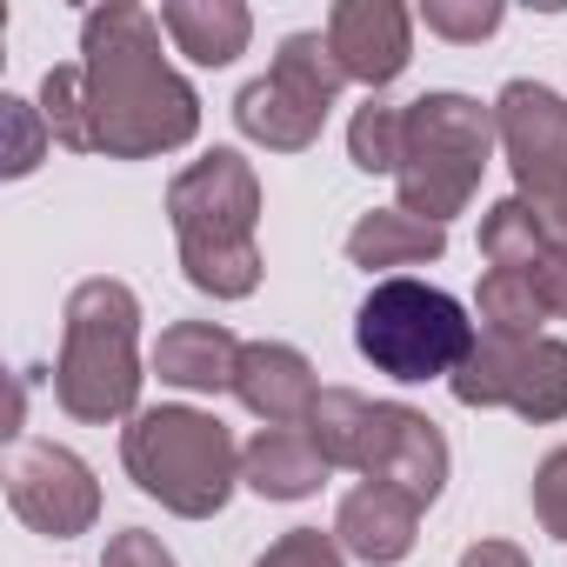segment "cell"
I'll list each match as a JSON object with an SVG mask.
<instances>
[{"label": "cell", "instance_id": "obj_13", "mask_svg": "<svg viewBox=\"0 0 567 567\" xmlns=\"http://www.w3.org/2000/svg\"><path fill=\"white\" fill-rule=\"evenodd\" d=\"M240 334L220 328V321H174L161 328V341L147 348V368L181 388V394H234V374H240Z\"/></svg>", "mask_w": 567, "mask_h": 567}, {"label": "cell", "instance_id": "obj_33", "mask_svg": "<svg viewBox=\"0 0 567 567\" xmlns=\"http://www.w3.org/2000/svg\"><path fill=\"white\" fill-rule=\"evenodd\" d=\"M534 288H540L547 315H554V321H567V254H540V267H534Z\"/></svg>", "mask_w": 567, "mask_h": 567}, {"label": "cell", "instance_id": "obj_15", "mask_svg": "<svg viewBox=\"0 0 567 567\" xmlns=\"http://www.w3.org/2000/svg\"><path fill=\"white\" fill-rule=\"evenodd\" d=\"M161 34L194 68H234L254 41V14L240 0H161Z\"/></svg>", "mask_w": 567, "mask_h": 567}, {"label": "cell", "instance_id": "obj_6", "mask_svg": "<svg viewBox=\"0 0 567 567\" xmlns=\"http://www.w3.org/2000/svg\"><path fill=\"white\" fill-rule=\"evenodd\" d=\"M8 507H14L21 527H34L48 540H81L101 520V481L74 447L21 441L8 454Z\"/></svg>", "mask_w": 567, "mask_h": 567}, {"label": "cell", "instance_id": "obj_9", "mask_svg": "<svg viewBox=\"0 0 567 567\" xmlns=\"http://www.w3.org/2000/svg\"><path fill=\"white\" fill-rule=\"evenodd\" d=\"M494 141L520 194L567 187V101L540 81H507L494 94Z\"/></svg>", "mask_w": 567, "mask_h": 567}, {"label": "cell", "instance_id": "obj_5", "mask_svg": "<svg viewBox=\"0 0 567 567\" xmlns=\"http://www.w3.org/2000/svg\"><path fill=\"white\" fill-rule=\"evenodd\" d=\"M474 315L447 295V288H427L414 274H394V280H374L361 315H354V348L374 374L401 381V388H421V381H454V368L467 361L474 348Z\"/></svg>", "mask_w": 567, "mask_h": 567}, {"label": "cell", "instance_id": "obj_34", "mask_svg": "<svg viewBox=\"0 0 567 567\" xmlns=\"http://www.w3.org/2000/svg\"><path fill=\"white\" fill-rule=\"evenodd\" d=\"M461 567H534L514 540H474L467 554H461Z\"/></svg>", "mask_w": 567, "mask_h": 567}, {"label": "cell", "instance_id": "obj_18", "mask_svg": "<svg viewBox=\"0 0 567 567\" xmlns=\"http://www.w3.org/2000/svg\"><path fill=\"white\" fill-rule=\"evenodd\" d=\"M547 301L534 288V267H487L474 288V328L481 334H507V341H540L547 328Z\"/></svg>", "mask_w": 567, "mask_h": 567}, {"label": "cell", "instance_id": "obj_7", "mask_svg": "<svg viewBox=\"0 0 567 567\" xmlns=\"http://www.w3.org/2000/svg\"><path fill=\"white\" fill-rule=\"evenodd\" d=\"M174 240H254L260 227V174L240 147H207L194 167L167 181Z\"/></svg>", "mask_w": 567, "mask_h": 567}, {"label": "cell", "instance_id": "obj_30", "mask_svg": "<svg viewBox=\"0 0 567 567\" xmlns=\"http://www.w3.org/2000/svg\"><path fill=\"white\" fill-rule=\"evenodd\" d=\"M534 520H540V534L567 540V447H554L534 467Z\"/></svg>", "mask_w": 567, "mask_h": 567}, {"label": "cell", "instance_id": "obj_31", "mask_svg": "<svg viewBox=\"0 0 567 567\" xmlns=\"http://www.w3.org/2000/svg\"><path fill=\"white\" fill-rule=\"evenodd\" d=\"M101 567H174V554H167L161 534H147V527H121V534H107Z\"/></svg>", "mask_w": 567, "mask_h": 567}, {"label": "cell", "instance_id": "obj_23", "mask_svg": "<svg viewBox=\"0 0 567 567\" xmlns=\"http://www.w3.org/2000/svg\"><path fill=\"white\" fill-rule=\"evenodd\" d=\"M41 114H48L54 147L94 154V107H87V68L81 61H61L41 74Z\"/></svg>", "mask_w": 567, "mask_h": 567}, {"label": "cell", "instance_id": "obj_28", "mask_svg": "<svg viewBox=\"0 0 567 567\" xmlns=\"http://www.w3.org/2000/svg\"><path fill=\"white\" fill-rule=\"evenodd\" d=\"M414 21H421L427 34L454 41V48H481V41L507 21V8H501V0H421Z\"/></svg>", "mask_w": 567, "mask_h": 567}, {"label": "cell", "instance_id": "obj_11", "mask_svg": "<svg viewBox=\"0 0 567 567\" xmlns=\"http://www.w3.org/2000/svg\"><path fill=\"white\" fill-rule=\"evenodd\" d=\"M234 401L260 421V427H301L308 408L321 401L315 361L288 341H247L240 348V374H234Z\"/></svg>", "mask_w": 567, "mask_h": 567}, {"label": "cell", "instance_id": "obj_20", "mask_svg": "<svg viewBox=\"0 0 567 567\" xmlns=\"http://www.w3.org/2000/svg\"><path fill=\"white\" fill-rule=\"evenodd\" d=\"M507 408L534 427H554L567 421V341L540 334V341H520L514 354V381H507Z\"/></svg>", "mask_w": 567, "mask_h": 567}, {"label": "cell", "instance_id": "obj_32", "mask_svg": "<svg viewBox=\"0 0 567 567\" xmlns=\"http://www.w3.org/2000/svg\"><path fill=\"white\" fill-rule=\"evenodd\" d=\"M534 207V227H540V247L547 254H567V187H547V194H520Z\"/></svg>", "mask_w": 567, "mask_h": 567}, {"label": "cell", "instance_id": "obj_29", "mask_svg": "<svg viewBox=\"0 0 567 567\" xmlns=\"http://www.w3.org/2000/svg\"><path fill=\"white\" fill-rule=\"evenodd\" d=\"M254 567H348V554H341L334 527H328V534H321V527H288Z\"/></svg>", "mask_w": 567, "mask_h": 567}, {"label": "cell", "instance_id": "obj_14", "mask_svg": "<svg viewBox=\"0 0 567 567\" xmlns=\"http://www.w3.org/2000/svg\"><path fill=\"white\" fill-rule=\"evenodd\" d=\"M321 481H328V461L308 441V427H260L240 447V487H254L260 501H308L321 494Z\"/></svg>", "mask_w": 567, "mask_h": 567}, {"label": "cell", "instance_id": "obj_26", "mask_svg": "<svg viewBox=\"0 0 567 567\" xmlns=\"http://www.w3.org/2000/svg\"><path fill=\"white\" fill-rule=\"evenodd\" d=\"M540 227H534V207L520 200V194H507V200H494L487 214H481V260L487 267H540Z\"/></svg>", "mask_w": 567, "mask_h": 567}, {"label": "cell", "instance_id": "obj_27", "mask_svg": "<svg viewBox=\"0 0 567 567\" xmlns=\"http://www.w3.org/2000/svg\"><path fill=\"white\" fill-rule=\"evenodd\" d=\"M48 147H54V134H48L41 101L0 94V181H28L48 161Z\"/></svg>", "mask_w": 567, "mask_h": 567}, {"label": "cell", "instance_id": "obj_21", "mask_svg": "<svg viewBox=\"0 0 567 567\" xmlns=\"http://www.w3.org/2000/svg\"><path fill=\"white\" fill-rule=\"evenodd\" d=\"M260 240H187L181 247V274L187 288L214 295V301H247L260 288Z\"/></svg>", "mask_w": 567, "mask_h": 567}, {"label": "cell", "instance_id": "obj_19", "mask_svg": "<svg viewBox=\"0 0 567 567\" xmlns=\"http://www.w3.org/2000/svg\"><path fill=\"white\" fill-rule=\"evenodd\" d=\"M267 81L288 87L295 101H308L315 114H334V101H341V87H348V74H341V61H334V48H328V28H301V34L280 41Z\"/></svg>", "mask_w": 567, "mask_h": 567}, {"label": "cell", "instance_id": "obj_1", "mask_svg": "<svg viewBox=\"0 0 567 567\" xmlns=\"http://www.w3.org/2000/svg\"><path fill=\"white\" fill-rule=\"evenodd\" d=\"M81 68L94 107V154L161 161L200 134V94L161 54V14L134 0H101L81 14Z\"/></svg>", "mask_w": 567, "mask_h": 567}, {"label": "cell", "instance_id": "obj_17", "mask_svg": "<svg viewBox=\"0 0 567 567\" xmlns=\"http://www.w3.org/2000/svg\"><path fill=\"white\" fill-rule=\"evenodd\" d=\"M234 127H240L254 147H267V154H308V147L321 141L328 114H315L308 101H295L288 87H274V81L260 74V81H247V87L234 94Z\"/></svg>", "mask_w": 567, "mask_h": 567}, {"label": "cell", "instance_id": "obj_4", "mask_svg": "<svg viewBox=\"0 0 567 567\" xmlns=\"http://www.w3.org/2000/svg\"><path fill=\"white\" fill-rule=\"evenodd\" d=\"M494 147H501L494 107H481L474 94L434 87V94L408 101V154L394 174V207H408L427 227H447L454 214H467Z\"/></svg>", "mask_w": 567, "mask_h": 567}, {"label": "cell", "instance_id": "obj_10", "mask_svg": "<svg viewBox=\"0 0 567 567\" xmlns=\"http://www.w3.org/2000/svg\"><path fill=\"white\" fill-rule=\"evenodd\" d=\"M328 48L348 74V87H394L414 61V14L401 0H334L328 8Z\"/></svg>", "mask_w": 567, "mask_h": 567}, {"label": "cell", "instance_id": "obj_12", "mask_svg": "<svg viewBox=\"0 0 567 567\" xmlns=\"http://www.w3.org/2000/svg\"><path fill=\"white\" fill-rule=\"evenodd\" d=\"M334 540L348 560L361 567H401L421 540V507L401 494V487H381V481H361L341 494L334 507Z\"/></svg>", "mask_w": 567, "mask_h": 567}, {"label": "cell", "instance_id": "obj_2", "mask_svg": "<svg viewBox=\"0 0 567 567\" xmlns=\"http://www.w3.org/2000/svg\"><path fill=\"white\" fill-rule=\"evenodd\" d=\"M141 295L114 274H94L68 295L54 401L81 427H114L141 414Z\"/></svg>", "mask_w": 567, "mask_h": 567}, {"label": "cell", "instance_id": "obj_8", "mask_svg": "<svg viewBox=\"0 0 567 567\" xmlns=\"http://www.w3.org/2000/svg\"><path fill=\"white\" fill-rule=\"evenodd\" d=\"M447 474H454L447 434H441L421 408H408V401H374L368 454H361V481L401 487L414 507H434V501L447 494Z\"/></svg>", "mask_w": 567, "mask_h": 567}, {"label": "cell", "instance_id": "obj_3", "mask_svg": "<svg viewBox=\"0 0 567 567\" xmlns=\"http://www.w3.org/2000/svg\"><path fill=\"white\" fill-rule=\"evenodd\" d=\"M121 467L147 501H161L181 520H214L240 487V447L227 421L187 401L141 408L121 427Z\"/></svg>", "mask_w": 567, "mask_h": 567}, {"label": "cell", "instance_id": "obj_22", "mask_svg": "<svg viewBox=\"0 0 567 567\" xmlns=\"http://www.w3.org/2000/svg\"><path fill=\"white\" fill-rule=\"evenodd\" d=\"M368 421H374V401L354 394V388H321V401L308 408V441L321 447L328 467H354L361 474V454H368Z\"/></svg>", "mask_w": 567, "mask_h": 567}, {"label": "cell", "instance_id": "obj_16", "mask_svg": "<svg viewBox=\"0 0 567 567\" xmlns=\"http://www.w3.org/2000/svg\"><path fill=\"white\" fill-rule=\"evenodd\" d=\"M441 254H447V227H427L408 207H368L348 227V260L368 267V274H381V280H394L401 267H427Z\"/></svg>", "mask_w": 567, "mask_h": 567}, {"label": "cell", "instance_id": "obj_24", "mask_svg": "<svg viewBox=\"0 0 567 567\" xmlns=\"http://www.w3.org/2000/svg\"><path fill=\"white\" fill-rule=\"evenodd\" d=\"M401 154H408V107L368 94L348 121V161L361 174H401Z\"/></svg>", "mask_w": 567, "mask_h": 567}, {"label": "cell", "instance_id": "obj_25", "mask_svg": "<svg viewBox=\"0 0 567 567\" xmlns=\"http://www.w3.org/2000/svg\"><path fill=\"white\" fill-rule=\"evenodd\" d=\"M514 354H520V341H507V334H474V348H467V361L454 368L447 394H454L461 408H507Z\"/></svg>", "mask_w": 567, "mask_h": 567}]
</instances>
